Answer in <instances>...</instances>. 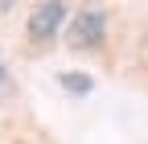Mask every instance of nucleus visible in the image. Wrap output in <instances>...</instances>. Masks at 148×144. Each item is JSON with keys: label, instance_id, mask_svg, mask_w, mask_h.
Returning a JSON list of instances; mask_svg holds the SVG:
<instances>
[{"label": "nucleus", "instance_id": "f03ea898", "mask_svg": "<svg viewBox=\"0 0 148 144\" xmlns=\"http://www.w3.org/2000/svg\"><path fill=\"white\" fill-rule=\"evenodd\" d=\"M66 12H70V0H41V4L29 12V25H25L29 41L33 45H49L66 29Z\"/></svg>", "mask_w": 148, "mask_h": 144}, {"label": "nucleus", "instance_id": "20e7f679", "mask_svg": "<svg viewBox=\"0 0 148 144\" xmlns=\"http://www.w3.org/2000/svg\"><path fill=\"white\" fill-rule=\"evenodd\" d=\"M12 91H16V86H12V78H8L4 62H0V103H4V99H12Z\"/></svg>", "mask_w": 148, "mask_h": 144}, {"label": "nucleus", "instance_id": "39448f33", "mask_svg": "<svg viewBox=\"0 0 148 144\" xmlns=\"http://www.w3.org/2000/svg\"><path fill=\"white\" fill-rule=\"evenodd\" d=\"M12 4H16V0H0V12H8V8H12Z\"/></svg>", "mask_w": 148, "mask_h": 144}, {"label": "nucleus", "instance_id": "f257e3e1", "mask_svg": "<svg viewBox=\"0 0 148 144\" xmlns=\"http://www.w3.org/2000/svg\"><path fill=\"white\" fill-rule=\"evenodd\" d=\"M62 37H66L70 49H99V45L107 41V12H99V8L74 12L70 25L62 29Z\"/></svg>", "mask_w": 148, "mask_h": 144}, {"label": "nucleus", "instance_id": "7ed1b4c3", "mask_svg": "<svg viewBox=\"0 0 148 144\" xmlns=\"http://www.w3.org/2000/svg\"><path fill=\"white\" fill-rule=\"evenodd\" d=\"M58 82H62V91H66V95H74V99H82V95H90V91H95V78H90V74H82V70H62V74H58Z\"/></svg>", "mask_w": 148, "mask_h": 144}]
</instances>
